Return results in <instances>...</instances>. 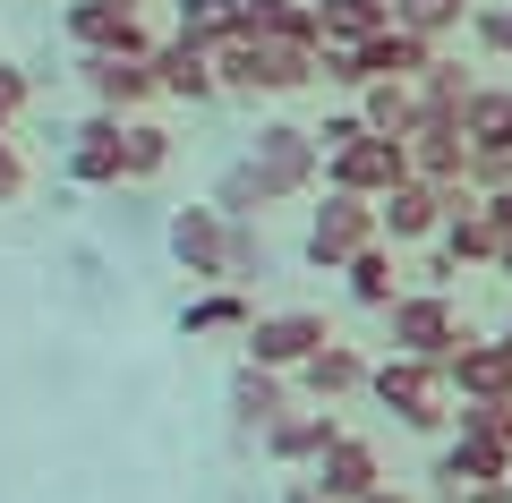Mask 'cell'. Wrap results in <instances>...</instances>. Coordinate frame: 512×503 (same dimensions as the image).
Returning a JSON list of instances; mask_svg holds the SVG:
<instances>
[{
	"instance_id": "cell-30",
	"label": "cell",
	"mask_w": 512,
	"mask_h": 503,
	"mask_svg": "<svg viewBox=\"0 0 512 503\" xmlns=\"http://www.w3.org/2000/svg\"><path fill=\"white\" fill-rule=\"evenodd\" d=\"M470 94H478V77L470 69H461V60H427V77H419V111H453V120H461V111H470Z\"/></svg>"
},
{
	"instance_id": "cell-17",
	"label": "cell",
	"mask_w": 512,
	"mask_h": 503,
	"mask_svg": "<svg viewBox=\"0 0 512 503\" xmlns=\"http://www.w3.org/2000/svg\"><path fill=\"white\" fill-rule=\"evenodd\" d=\"M154 86L171 94V103H214L222 77H214V52H197V43H154Z\"/></svg>"
},
{
	"instance_id": "cell-13",
	"label": "cell",
	"mask_w": 512,
	"mask_h": 503,
	"mask_svg": "<svg viewBox=\"0 0 512 503\" xmlns=\"http://www.w3.org/2000/svg\"><path fill=\"white\" fill-rule=\"evenodd\" d=\"M444 393H453V401H504L512 393V350L461 333V350L444 359Z\"/></svg>"
},
{
	"instance_id": "cell-36",
	"label": "cell",
	"mask_w": 512,
	"mask_h": 503,
	"mask_svg": "<svg viewBox=\"0 0 512 503\" xmlns=\"http://www.w3.org/2000/svg\"><path fill=\"white\" fill-rule=\"evenodd\" d=\"M26 94H35V86H26V69H18V60H0V137H9V128H18Z\"/></svg>"
},
{
	"instance_id": "cell-44",
	"label": "cell",
	"mask_w": 512,
	"mask_h": 503,
	"mask_svg": "<svg viewBox=\"0 0 512 503\" xmlns=\"http://www.w3.org/2000/svg\"><path fill=\"white\" fill-rule=\"evenodd\" d=\"M367 503H410V495H402V486H393V478H384V486H376V495H367Z\"/></svg>"
},
{
	"instance_id": "cell-43",
	"label": "cell",
	"mask_w": 512,
	"mask_h": 503,
	"mask_svg": "<svg viewBox=\"0 0 512 503\" xmlns=\"http://www.w3.org/2000/svg\"><path fill=\"white\" fill-rule=\"evenodd\" d=\"M282 503H325V495H316V486L299 478V486H282Z\"/></svg>"
},
{
	"instance_id": "cell-21",
	"label": "cell",
	"mask_w": 512,
	"mask_h": 503,
	"mask_svg": "<svg viewBox=\"0 0 512 503\" xmlns=\"http://www.w3.org/2000/svg\"><path fill=\"white\" fill-rule=\"evenodd\" d=\"M393 256H402V248H393V239H376V248H359V256L342 265V290H350L359 307H376V316L402 299V265H393Z\"/></svg>"
},
{
	"instance_id": "cell-7",
	"label": "cell",
	"mask_w": 512,
	"mask_h": 503,
	"mask_svg": "<svg viewBox=\"0 0 512 503\" xmlns=\"http://www.w3.org/2000/svg\"><path fill=\"white\" fill-rule=\"evenodd\" d=\"M60 26H69L77 52H111V60H154V35L137 9H120V0H69L60 9Z\"/></svg>"
},
{
	"instance_id": "cell-33",
	"label": "cell",
	"mask_w": 512,
	"mask_h": 503,
	"mask_svg": "<svg viewBox=\"0 0 512 503\" xmlns=\"http://www.w3.org/2000/svg\"><path fill=\"white\" fill-rule=\"evenodd\" d=\"M316 86H342V94H367V69H359V43H316Z\"/></svg>"
},
{
	"instance_id": "cell-26",
	"label": "cell",
	"mask_w": 512,
	"mask_h": 503,
	"mask_svg": "<svg viewBox=\"0 0 512 503\" xmlns=\"http://www.w3.org/2000/svg\"><path fill=\"white\" fill-rule=\"evenodd\" d=\"M393 26V0H316V35L325 43H367Z\"/></svg>"
},
{
	"instance_id": "cell-4",
	"label": "cell",
	"mask_w": 512,
	"mask_h": 503,
	"mask_svg": "<svg viewBox=\"0 0 512 503\" xmlns=\"http://www.w3.org/2000/svg\"><path fill=\"white\" fill-rule=\"evenodd\" d=\"M384 342H393V350H410V359H453V350H461V316H453V290H402V299H393V307H384Z\"/></svg>"
},
{
	"instance_id": "cell-41",
	"label": "cell",
	"mask_w": 512,
	"mask_h": 503,
	"mask_svg": "<svg viewBox=\"0 0 512 503\" xmlns=\"http://www.w3.org/2000/svg\"><path fill=\"white\" fill-rule=\"evenodd\" d=\"M461 503H512V478H478V486H453Z\"/></svg>"
},
{
	"instance_id": "cell-12",
	"label": "cell",
	"mask_w": 512,
	"mask_h": 503,
	"mask_svg": "<svg viewBox=\"0 0 512 503\" xmlns=\"http://www.w3.org/2000/svg\"><path fill=\"white\" fill-rule=\"evenodd\" d=\"M333 435H342V418H333L325 401H308V410L291 401V410H282L274 427L256 435V444H265V461H282V469H316V452H325Z\"/></svg>"
},
{
	"instance_id": "cell-28",
	"label": "cell",
	"mask_w": 512,
	"mask_h": 503,
	"mask_svg": "<svg viewBox=\"0 0 512 503\" xmlns=\"http://www.w3.org/2000/svg\"><path fill=\"white\" fill-rule=\"evenodd\" d=\"M163 171H171V128L137 111L128 120V145H120V180H163Z\"/></svg>"
},
{
	"instance_id": "cell-31",
	"label": "cell",
	"mask_w": 512,
	"mask_h": 503,
	"mask_svg": "<svg viewBox=\"0 0 512 503\" xmlns=\"http://www.w3.org/2000/svg\"><path fill=\"white\" fill-rule=\"evenodd\" d=\"M214 205H222V214H231V222H248V214H265V205H274V188L256 180V162L239 154L231 171H222V180H214Z\"/></svg>"
},
{
	"instance_id": "cell-47",
	"label": "cell",
	"mask_w": 512,
	"mask_h": 503,
	"mask_svg": "<svg viewBox=\"0 0 512 503\" xmlns=\"http://www.w3.org/2000/svg\"><path fill=\"white\" fill-rule=\"evenodd\" d=\"M495 342H504V350H512V324H504V333H495Z\"/></svg>"
},
{
	"instance_id": "cell-9",
	"label": "cell",
	"mask_w": 512,
	"mask_h": 503,
	"mask_svg": "<svg viewBox=\"0 0 512 503\" xmlns=\"http://www.w3.org/2000/svg\"><path fill=\"white\" fill-rule=\"evenodd\" d=\"M308 486H316L325 503H367V495L384 486V461H376V444H367V435H350V427H342L325 452H316Z\"/></svg>"
},
{
	"instance_id": "cell-20",
	"label": "cell",
	"mask_w": 512,
	"mask_h": 503,
	"mask_svg": "<svg viewBox=\"0 0 512 503\" xmlns=\"http://www.w3.org/2000/svg\"><path fill=\"white\" fill-rule=\"evenodd\" d=\"M256 324V307H248V290L239 282H214V290H197V299L180 307V333L188 342H214V333H248Z\"/></svg>"
},
{
	"instance_id": "cell-27",
	"label": "cell",
	"mask_w": 512,
	"mask_h": 503,
	"mask_svg": "<svg viewBox=\"0 0 512 503\" xmlns=\"http://www.w3.org/2000/svg\"><path fill=\"white\" fill-rule=\"evenodd\" d=\"M359 120L376 128V137H410V128H419V86H402V77H376V86L359 94Z\"/></svg>"
},
{
	"instance_id": "cell-16",
	"label": "cell",
	"mask_w": 512,
	"mask_h": 503,
	"mask_svg": "<svg viewBox=\"0 0 512 503\" xmlns=\"http://www.w3.org/2000/svg\"><path fill=\"white\" fill-rule=\"evenodd\" d=\"M478 478H512V444L453 427V435H444V452H436V486H478Z\"/></svg>"
},
{
	"instance_id": "cell-45",
	"label": "cell",
	"mask_w": 512,
	"mask_h": 503,
	"mask_svg": "<svg viewBox=\"0 0 512 503\" xmlns=\"http://www.w3.org/2000/svg\"><path fill=\"white\" fill-rule=\"evenodd\" d=\"M495 273H504V282H512V239H504V248H495Z\"/></svg>"
},
{
	"instance_id": "cell-46",
	"label": "cell",
	"mask_w": 512,
	"mask_h": 503,
	"mask_svg": "<svg viewBox=\"0 0 512 503\" xmlns=\"http://www.w3.org/2000/svg\"><path fill=\"white\" fill-rule=\"evenodd\" d=\"M436 503H461V495H453V486H436Z\"/></svg>"
},
{
	"instance_id": "cell-37",
	"label": "cell",
	"mask_w": 512,
	"mask_h": 503,
	"mask_svg": "<svg viewBox=\"0 0 512 503\" xmlns=\"http://www.w3.org/2000/svg\"><path fill=\"white\" fill-rule=\"evenodd\" d=\"M359 137H367L359 111H325V120H316V145H325V154H342V145H359Z\"/></svg>"
},
{
	"instance_id": "cell-2",
	"label": "cell",
	"mask_w": 512,
	"mask_h": 503,
	"mask_svg": "<svg viewBox=\"0 0 512 503\" xmlns=\"http://www.w3.org/2000/svg\"><path fill=\"white\" fill-rule=\"evenodd\" d=\"M248 162H256V180L274 188V205L325 188V145H316V128H299V120H265L256 145H248Z\"/></svg>"
},
{
	"instance_id": "cell-25",
	"label": "cell",
	"mask_w": 512,
	"mask_h": 503,
	"mask_svg": "<svg viewBox=\"0 0 512 503\" xmlns=\"http://www.w3.org/2000/svg\"><path fill=\"white\" fill-rule=\"evenodd\" d=\"M171 35L197 52H222L239 35V0H171Z\"/></svg>"
},
{
	"instance_id": "cell-11",
	"label": "cell",
	"mask_w": 512,
	"mask_h": 503,
	"mask_svg": "<svg viewBox=\"0 0 512 503\" xmlns=\"http://www.w3.org/2000/svg\"><path fill=\"white\" fill-rule=\"evenodd\" d=\"M444 214H453V205H444V188L419 180V171H410L402 188H384V197H376V222H384V239H393V248H419V239H436Z\"/></svg>"
},
{
	"instance_id": "cell-32",
	"label": "cell",
	"mask_w": 512,
	"mask_h": 503,
	"mask_svg": "<svg viewBox=\"0 0 512 503\" xmlns=\"http://www.w3.org/2000/svg\"><path fill=\"white\" fill-rule=\"evenodd\" d=\"M470 43L487 60H512V0H478L470 9Z\"/></svg>"
},
{
	"instance_id": "cell-48",
	"label": "cell",
	"mask_w": 512,
	"mask_h": 503,
	"mask_svg": "<svg viewBox=\"0 0 512 503\" xmlns=\"http://www.w3.org/2000/svg\"><path fill=\"white\" fill-rule=\"evenodd\" d=\"M120 9H146V0H120Z\"/></svg>"
},
{
	"instance_id": "cell-42",
	"label": "cell",
	"mask_w": 512,
	"mask_h": 503,
	"mask_svg": "<svg viewBox=\"0 0 512 503\" xmlns=\"http://www.w3.org/2000/svg\"><path fill=\"white\" fill-rule=\"evenodd\" d=\"M487 222H495V231L512 239V188H495V197H487Z\"/></svg>"
},
{
	"instance_id": "cell-39",
	"label": "cell",
	"mask_w": 512,
	"mask_h": 503,
	"mask_svg": "<svg viewBox=\"0 0 512 503\" xmlns=\"http://www.w3.org/2000/svg\"><path fill=\"white\" fill-rule=\"evenodd\" d=\"M470 188H478V197L512 188V154H470Z\"/></svg>"
},
{
	"instance_id": "cell-23",
	"label": "cell",
	"mask_w": 512,
	"mask_h": 503,
	"mask_svg": "<svg viewBox=\"0 0 512 503\" xmlns=\"http://www.w3.org/2000/svg\"><path fill=\"white\" fill-rule=\"evenodd\" d=\"M239 35H274V43H325V35H316V0H239Z\"/></svg>"
},
{
	"instance_id": "cell-15",
	"label": "cell",
	"mask_w": 512,
	"mask_h": 503,
	"mask_svg": "<svg viewBox=\"0 0 512 503\" xmlns=\"http://www.w3.org/2000/svg\"><path fill=\"white\" fill-rule=\"evenodd\" d=\"M291 384H299V401H325V410H342V401H359V393H367V359H359L350 342H325Z\"/></svg>"
},
{
	"instance_id": "cell-34",
	"label": "cell",
	"mask_w": 512,
	"mask_h": 503,
	"mask_svg": "<svg viewBox=\"0 0 512 503\" xmlns=\"http://www.w3.org/2000/svg\"><path fill=\"white\" fill-rule=\"evenodd\" d=\"M214 77H222V94H256V35H231L214 52Z\"/></svg>"
},
{
	"instance_id": "cell-19",
	"label": "cell",
	"mask_w": 512,
	"mask_h": 503,
	"mask_svg": "<svg viewBox=\"0 0 512 503\" xmlns=\"http://www.w3.org/2000/svg\"><path fill=\"white\" fill-rule=\"evenodd\" d=\"M427 60H436V43H427V35H410V26H384V35H367V43H359L367 86H376V77H402V86H419V77H427Z\"/></svg>"
},
{
	"instance_id": "cell-1",
	"label": "cell",
	"mask_w": 512,
	"mask_h": 503,
	"mask_svg": "<svg viewBox=\"0 0 512 503\" xmlns=\"http://www.w3.org/2000/svg\"><path fill=\"white\" fill-rule=\"evenodd\" d=\"M367 393L402 418L410 435H453V401H444V367H436V359H410V350H393V359L367 367Z\"/></svg>"
},
{
	"instance_id": "cell-38",
	"label": "cell",
	"mask_w": 512,
	"mask_h": 503,
	"mask_svg": "<svg viewBox=\"0 0 512 503\" xmlns=\"http://www.w3.org/2000/svg\"><path fill=\"white\" fill-rule=\"evenodd\" d=\"M256 273H265V248H256L248 222H231V282H256Z\"/></svg>"
},
{
	"instance_id": "cell-29",
	"label": "cell",
	"mask_w": 512,
	"mask_h": 503,
	"mask_svg": "<svg viewBox=\"0 0 512 503\" xmlns=\"http://www.w3.org/2000/svg\"><path fill=\"white\" fill-rule=\"evenodd\" d=\"M470 9H478V0H393V26L444 43V35H461V26H470Z\"/></svg>"
},
{
	"instance_id": "cell-18",
	"label": "cell",
	"mask_w": 512,
	"mask_h": 503,
	"mask_svg": "<svg viewBox=\"0 0 512 503\" xmlns=\"http://www.w3.org/2000/svg\"><path fill=\"white\" fill-rule=\"evenodd\" d=\"M291 393H299L291 376H274V367L239 359V376H231V418H239V427H248V435H265V427H274L282 410H291Z\"/></svg>"
},
{
	"instance_id": "cell-5",
	"label": "cell",
	"mask_w": 512,
	"mask_h": 503,
	"mask_svg": "<svg viewBox=\"0 0 512 503\" xmlns=\"http://www.w3.org/2000/svg\"><path fill=\"white\" fill-rule=\"evenodd\" d=\"M239 342H248V359H256V367H274V376H299V367H308L316 350L333 342V324L316 316V307H274V316H256Z\"/></svg>"
},
{
	"instance_id": "cell-8",
	"label": "cell",
	"mask_w": 512,
	"mask_h": 503,
	"mask_svg": "<svg viewBox=\"0 0 512 503\" xmlns=\"http://www.w3.org/2000/svg\"><path fill=\"white\" fill-rule=\"evenodd\" d=\"M410 180V137H376L367 128L359 145L325 154V188H350V197H384V188Z\"/></svg>"
},
{
	"instance_id": "cell-10",
	"label": "cell",
	"mask_w": 512,
	"mask_h": 503,
	"mask_svg": "<svg viewBox=\"0 0 512 503\" xmlns=\"http://www.w3.org/2000/svg\"><path fill=\"white\" fill-rule=\"evenodd\" d=\"M77 77H86L94 111H120V120H137V111L154 103V60H111V52H77Z\"/></svg>"
},
{
	"instance_id": "cell-3",
	"label": "cell",
	"mask_w": 512,
	"mask_h": 503,
	"mask_svg": "<svg viewBox=\"0 0 512 503\" xmlns=\"http://www.w3.org/2000/svg\"><path fill=\"white\" fill-rule=\"evenodd\" d=\"M384 222H376V197H350V188H325V205L308 214V273H342L359 248H376Z\"/></svg>"
},
{
	"instance_id": "cell-6",
	"label": "cell",
	"mask_w": 512,
	"mask_h": 503,
	"mask_svg": "<svg viewBox=\"0 0 512 503\" xmlns=\"http://www.w3.org/2000/svg\"><path fill=\"white\" fill-rule=\"evenodd\" d=\"M171 265H180L188 282H205V290L231 282V214H222L214 197L171 214Z\"/></svg>"
},
{
	"instance_id": "cell-24",
	"label": "cell",
	"mask_w": 512,
	"mask_h": 503,
	"mask_svg": "<svg viewBox=\"0 0 512 503\" xmlns=\"http://www.w3.org/2000/svg\"><path fill=\"white\" fill-rule=\"evenodd\" d=\"M461 137H470V154H512V86H478L461 111Z\"/></svg>"
},
{
	"instance_id": "cell-22",
	"label": "cell",
	"mask_w": 512,
	"mask_h": 503,
	"mask_svg": "<svg viewBox=\"0 0 512 503\" xmlns=\"http://www.w3.org/2000/svg\"><path fill=\"white\" fill-rule=\"evenodd\" d=\"M308 86H316V43L256 35V94H308Z\"/></svg>"
},
{
	"instance_id": "cell-14",
	"label": "cell",
	"mask_w": 512,
	"mask_h": 503,
	"mask_svg": "<svg viewBox=\"0 0 512 503\" xmlns=\"http://www.w3.org/2000/svg\"><path fill=\"white\" fill-rule=\"evenodd\" d=\"M120 145H128L120 111H94L86 128H69V180L77 188H120Z\"/></svg>"
},
{
	"instance_id": "cell-35",
	"label": "cell",
	"mask_w": 512,
	"mask_h": 503,
	"mask_svg": "<svg viewBox=\"0 0 512 503\" xmlns=\"http://www.w3.org/2000/svg\"><path fill=\"white\" fill-rule=\"evenodd\" d=\"M453 427H470V435H495V444H512V393H504V401H461V410H453Z\"/></svg>"
},
{
	"instance_id": "cell-40",
	"label": "cell",
	"mask_w": 512,
	"mask_h": 503,
	"mask_svg": "<svg viewBox=\"0 0 512 503\" xmlns=\"http://www.w3.org/2000/svg\"><path fill=\"white\" fill-rule=\"evenodd\" d=\"M26 197V154H18V137H0V205H18Z\"/></svg>"
}]
</instances>
